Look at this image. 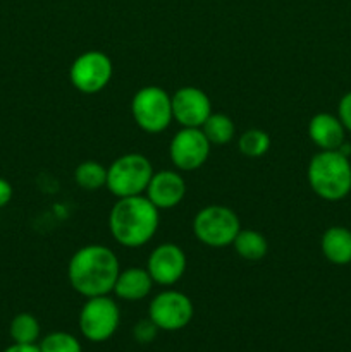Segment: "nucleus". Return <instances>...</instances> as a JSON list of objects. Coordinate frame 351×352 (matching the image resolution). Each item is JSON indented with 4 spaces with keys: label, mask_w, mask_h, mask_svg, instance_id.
<instances>
[{
    "label": "nucleus",
    "mask_w": 351,
    "mask_h": 352,
    "mask_svg": "<svg viewBox=\"0 0 351 352\" xmlns=\"http://www.w3.org/2000/svg\"><path fill=\"white\" fill-rule=\"evenodd\" d=\"M119 272V260L110 248L103 244H86L69 260L67 280L71 287L86 299L109 296L114 291Z\"/></svg>",
    "instance_id": "1"
},
{
    "label": "nucleus",
    "mask_w": 351,
    "mask_h": 352,
    "mask_svg": "<svg viewBox=\"0 0 351 352\" xmlns=\"http://www.w3.org/2000/svg\"><path fill=\"white\" fill-rule=\"evenodd\" d=\"M160 210L145 195L117 198L109 213V229L123 248L136 250L150 243L158 230Z\"/></svg>",
    "instance_id": "2"
},
{
    "label": "nucleus",
    "mask_w": 351,
    "mask_h": 352,
    "mask_svg": "<svg viewBox=\"0 0 351 352\" xmlns=\"http://www.w3.org/2000/svg\"><path fill=\"white\" fill-rule=\"evenodd\" d=\"M310 189L326 201H341L351 192V160L339 150L313 155L306 167Z\"/></svg>",
    "instance_id": "3"
},
{
    "label": "nucleus",
    "mask_w": 351,
    "mask_h": 352,
    "mask_svg": "<svg viewBox=\"0 0 351 352\" xmlns=\"http://www.w3.org/2000/svg\"><path fill=\"white\" fill-rule=\"evenodd\" d=\"M151 162L141 153H126L117 157L107 167V186L116 198L145 195L153 175Z\"/></svg>",
    "instance_id": "4"
},
{
    "label": "nucleus",
    "mask_w": 351,
    "mask_h": 352,
    "mask_svg": "<svg viewBox=\"0 0 351 352\" xmlns=\"http://www.w3.org/2000/svg\"><path fill=\"white\" fill-rule=\"evenodd\" d=\"M241 230L236 212L222 205H209L200 210L193 219V234L206 248L222 250L233 246Z\"/></svg>",
    "instance_id": "5"
},
{
    "label": "nucleus",
    "mask_w": 351,
    "mask_h": 352,
    "mask_svg": "<svg viewBox=\"0 0 351 352\" xmlns=\"http://www.w3.org/2000/svg\"><path fill=\"white\" fill-rule=\"evenodd\" d=\"M131 113L141 131L158 134L167 129L172 117V98L160 86H143L131 100Z\"/></svg>",
    "instance_id": "6"
},
{
    "label": "nucleus",
    "mask_w": 351,
    "mask_h": 352,
    "mask_svg": "<svg viewBox=\"0 0 351 352\" xmlns=\"http://www.w3.org/2000/svg\"><path fill=\"white\" fill-rule=\"evenodd\" d=\"M79 330L89 342H105L112 339L120 323V309L110 296L88 298L79 311Z\"/></svg>",
    "instance_id": "7"
},
{
    "label": "nucleus",
    "mask_w": 351,
    "mask_h": 352,
    "mask_svg": "<svg viewBox=\"0 0 351 352\" xmlns=\"http://www.w3.org/2000/svg\"><path fill=\"white\" fill-rule=\"evenodd\" d=\"M112 74V60L100 50H88L78 55L69 67L71 85L83 95H95L102 91L110 82Z\"/></svg>",
    "instance_id": "8"
},
{
    "label": "nucleus",
    "mask_w": 351,
    "mask_h": 352,
    "mask_svg": "<svg viewBox=\"0 0 351 352\" xmlns=\"http://www.w3.org/2000/svg\"><path fill=\"white\" fill-rule=\"evenodd\" d=\"M195 315L193 301L181 291L165 289L158 292L148 306V318L164 332H178L191 323Z\"/></svg>",
    "instance_id": "9"
},
{
    "label": "nucleus",
    "mask_w": 351,
    "mask_h": 352,
    "mask_svg": "<svg viewBox=\"0 0 351 352\" xmlns=\"http://www.w3.org/2000/svg\"><path fill=\"white\" fill-rule=\"evenodd\" d=\"M212 144L200 127H181L169 143V158L176 170H198L209 160Z\"/></svg>",
    "instance_id": "10"
},
{
    "label": "nucleus",
    "mask_w": 351,
    "mask_h": 352,
    "mask_svg": "<svg viewBox=\"0 0 351 352\" xmlns=\"http://www.w3.org/2000/svg\"><path fill=\"white\" fill-rule=\"evenodd\" d=\"M188 260L181 246L174 243H164L153 248L147 261V270L153 284L171 287L178 284L184 275Z\"/></svg>",
    "instance_id": "11"
},
{
    "label": "nucleus",
    "mask_w": 351,
    "mask_h": 352,
    "mask_svg": "<svg viewBox=\"0 0 351 352\" xmlns=\"http://www.w3.org/2000/svg\"><path fill=\"white\" fill-rule=\"evenodd\" d=\"M172 98V117L181 127H202L212 113V102L203 89L182 86Z\"/></svg>",
    "instance_id": "12"
},
{
    "label": "nucleus",
    "mask_w": 351,
    "mask_h": 352,
    "mask_svg": "<svg viewBox=\"0 0 351 352\" xmlns=\"http://www.w3.org/2000/svg\"><path fill=\"white\" fill-rule=\"evenodd\" d=\"M145 196L158 210L176 208L186 196V181L179 170L153 172Z\"/></svg>",
    "instance_id": "13"
},
{
    "label": "nucleus",
    "mask_w": 351,
    "mask_h": 352,
    "mask_svg": "<svg viewBox=\"0 0 351 352\" xmlns=\"http://www.w3.org/2000/svg\"><path fill=\"white\" fill-rule=\"evenodd\" d=\"M308 138L320 151L339 150L346 141V129L339 117L329 112H320L310 119Z\"/></svg>",
    "instance_id": "14"
},
{
    "label": "nucleus",
    "mask_w": 351,
    "mask_h": 352,
    "mask_svg": "<svg viewBox=\"0 0 351 352\" xmlns=\"http://www.w3.org/2000/svg\"><path fill=\"white\" fill-rule=\"evenodd\" d=\"M153 285L155 284L147 268L129 267L119 272L112 292L123 301L134 302L147 298L151 289H153Z\"/></svg>",
    "instance_id": "15"
},
{
    "label": "nucleus",
    "mask_w": 351,
    "mask_h": 352,
    "mask_svg": "<svg viewBox=\"0 0 351 352\" xmlns=\"http://www.w3.org/2000/svg\"><path fill=\"white\" fill-rule=\"evenodd\" d=\"M320 251L329 263L344 267L351 263V230L343 226H332L320 237Z\"/></svg>",
    "instance_id": "16"
},
{
    "label": "nucleus",
    "mask_w": 351,
    "mask_h": 352,
    "mask_svg": "<svg viewBox=\"0 0 351 352\" xmlns=\"http://www.w3.org/2000/svg\"><path fill=\"white\" fill-rule=\"evenodd\" d=\"M233 248L237 256L244 261H260L268 253L267 237L253 229H241L234 239Z\"/></svg>",
    "instance_id": "17"
},
{
    "label": "nucleus",
    "mask_w": 351,
    "mask_h": 352,
    "mask_svg": "<svg viewBox=\"0 0 351 352\" xmlns=\"http://www.w3.org/2000/svg\"><path fill=\"white\" fill-rule=\"evenodd\" d=\"M200 129L203 131L210 144H217V146L227 144L233 140L234 134H236V126H234L233 119L222 112L210 113V117Z\"/></svg>",
    "instance_id": "18"
},
{
    "label": "nucleus",
    "mask_w": 351,
    "mask_h": 352,
    "mask_svg": "<svg viewBox=\"0 0 351 352\" xmlns=\"http://www.w3.org/2000/svg\"><path fill=\"white\" fill-rule=\"evenodd\" d=\"M74 182L85 191H98L107 186V167L96 160H85L74 168Z\"/></svg>",
    "instance_id": "19"
},
{
    "label": "nucleus",
    "mask_w": 351,
    "mask_h": 352,
    "mask_svg": "<svg viewBox=\"0 0 351 352\" xmlns=\"http://www.w3.org/2000/svg\"><path fill=\"white\" fill-rule=\"evenodd\" d=\"M40 322L31 313H19L12 318L9 327L10 339L14 344H36L40 339Z\"/></svg>",
    "instance_id": "20"
},
{
    "label": "nucleus",
    "mask_w": 351,
    "mask_h": 352,
    "mask_svg": "<svg viewBox=\"0 0 351 352\" xmlns=\"http://www.w3.org/2000/svg\"><path fill=\"white\" fill-rule=\"evenodd\" d=\"M270 136L264 129L253 127L241 134L237 140V150L248 158H260L270 150Z\"/></svg>",
    "instance_id": "21"
},
{
    "label": "nucleus",
    "mask_w": 351,
    "mask_h": 352,
    "mask_svg": "<svg viewBox=\"0 0 351 352\" xmlns=\"http://www.w3.org/2000/svg\"><path fill=\"white\" fill-rule=\"evenodd\" d=\"M41 352H83L78 337L69 332H52L40 342Z\"/></svg>",
    "instance_id": "22"
},
{
    "label": "nucleus",
    "mask_w": 351,
    "mask_h": 352,
    "mask_svg": "<svg viewBox=\"0 0 351 352\" xmlns=\"http://www.w3.org/2000/svg\"><path fill=\"white\" fill-rule=\"evenodd\" d=\"M157 333H158V327L155 325L150 318L140 320L133 329V337L136 339V342L140 344L153 342Z\"/></svg>",
    "instance_id": "23"
},
{
    "label": "nucleus",
    "mask_w": 351,
    "mask_h": 352,
    "mask_svg": "<svg viewBox=\"0 0 351 352\" xmlns=\"http://www.w3.org/2000/svg\"><path fill=\"white\" fill-rule=\"evenodd\" d=\"M337 117L343 122L346 133H351V91L344 93L337 103Z\"/></svg>",
    "instance_id": "24"
},
{
    "label": "nucleus",
    "mask_w": 351,
    "mask_h": 352,
    "mask_svg": "<svg viewBox=\"0 0 351 352\" xmlns=\"http://www.w3.org/2000/svg\"><path fill=\"white\" fill-rule=\"evenodd\" d=\"M12 195H14L12 184H10L7 179L0 177V208L9 205L10 199H12Z\"/></svg>",
    "instance_id": "25"
},
{
    "label": "nucleus",
    "mask_w": 351,
    "mask_h": 352,
    "mask_svg": "<svg viewBox=\"0 0 351 352\" xmlns=\"http://www.w3.org/2000/svg\"><path fill=\"white\" fill-rule=\"evenodd\" d=\"M3 352H41L40 346L36 344H12L10 347H7Z\"/></svg>",
    "instance_id": "26"
}]
</instances>
